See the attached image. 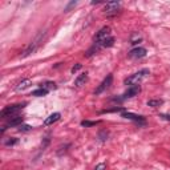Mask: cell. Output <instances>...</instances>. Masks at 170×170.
Masks as SVG:
<instances>
[{"mask_svg":"<svg viewBox=\"0 0 170 170\" xmlns=\"http://www.w3.org/2000/svg\"><path fill=\"white\" fill-rule=\"evenodd\" d=\"M110 36V27H104V28H101L100 31H98V33L96 35V43H100V41H103V40L105 39H108Z\"/></svg>","mask_w":170,"mask_h":170,"instance_id":"cell-5","label":"cell"},{"mask_svg":"<svg viewBox=\"0 0 170 170\" xmlns=\"http://www.w3.org/2000/svg\"><path fill=\"white\" fill-rule=\"evenodd\" d=\"M161 117H163V118L165 120H170V116H168V114H162V116Z\"/></svg>","mask_w":170,"mask_h":170,"instance_id":"cell-22","label":"cell"},{"mask_svg":"<svg viewBox=\"0 0 170 170\" xmlns=\"http://www.w3.org/2000/svg\"><path fill=\"white\" fill-rule=\"evenodd\" d=\"M118 8H120L118 1H108L106 4H105L104 11L108 16H112V15H116L117 12H118Z\"/></svg>","mask_w":170,"mask_h":170,"instance_id":"cell-3","label":"cell"},{"mask_svg":"<svg viewBox=\"0 0 170 170\" xmlns=\"http://www.w3.org/2000/svg\"><path fill=\"white\" fill-rule=\"evenodd\" d=\"M97 124H100V121H82L81 125L85 126V128H88V126H96Z\"/></svg>","mask_w":170,"mask_h":170,"instance_id":"cell-17","label":"cell"},{"mask_svg":"<svg viewBox=\"0 0 170 170\" xmlns=\"http://www.w3.org/2000/svg\"><path fill=\"white\" fill-rule=\"evenodd\" d=\"M41 88L47 89V91L49 92L51 89H55V88H56V85H55V82H45L44 85H41Z\"/></svg>","mask_w":170,"mask_h":170,"instance_id":"cell-18","label":"cell"},{"mask_svg":"<svg viewBox=\"0 0 170 170\" xmlns=\"http://www.w3.org/2000/svg\"><path fill=\"white\" fill-rule=\"evenodd\" d=\"M32 85V81L31 80H24V81H21L19 85H17V88H16V91H24V89H27V88H29V86Z\"/></svg>","mask_w":170,"mask_h":170,"instance_id":"cell-13","label":"cell"},{"mask_svg":"<svg viewBox=\"0 0 170 170\" xmlns=\"http://www.w3.org/2000/svg\"><path fill=\"white\" fill-rule=\"evenodd\" d=\"M112 81H113V76L108 75L106 79H104V81L100 84V86H98V88L94 91V94H100V93H103L104 91H106V89L112 85Z\"/></svg>","mask_w":170,"mask_h":170,"instance_id":"cell-4","label":"cell"},{"mask_svg":"<svg viewBox=\"0 0 170 170\" xmlns=\"http://www.w3.org/2000/svg\"><path fill=\"white\" fill-rule=\"evenodd\" d=\"M94 170H106V165L105 163H98Z\"/></svg>","mask_w":170,"mask_h":170,"instance_id":"cell-20","label":"cell"},{"mask_svg":"<svg viewBox=\"0 0 170 170\" xmlns=\"http://www.w3.org/2000/svg\"><path fill=\"white\" fill-rule=\"evenodd\" d=\"M141 92V88L140 85H134V86H130V88L128 89V91L124 93V98H130V97H134V96H137L138 93Z\"/></svg>","mask_w":170,"mask_h":170,"instance_id":"cell-7","label":"cell"},{"mask_svg":"<svg viewBox=\"0 0 170 170\" xmlns=\"http://www.w3.org/2000/svg\"><path fill=\"white\" fill-rule=\"evenodd\" d=\"M163 104L162 100H149L148 101V106H151V108H158Z\"/></svg>","mask_w":170,"mask_h":170,"instance_id":"cell-15","label":"cell"},{"mask_svg":"<svg viewBox=\"0 0 170 170\" xmlns=\"http://www.w3.org/2000/svg\"><path fill=\"white\" fill-rule=\"evenodd\" d=\"M124 118H128V120H133L136 122H141V124H145V118L142 116H137V114H133V113H124L122 114Z\"/></svg>","mask_w":170,"mask_h":170,"instance_id":"cell-8","label":"cell"},{"mask_svg":"<svg viewBox=\"0 0 170 170\" xmlns=\"http://www.w3.org/2000/svg\"><path fill=\"white\" fill-rule=\"evenodd\" d=\"M23 121H24V117H20V116H16L13 118H11L8 121L7 126H17V125H23Z\"/></svg>","mask_w":170,"mask_h":170,"instance_id":"cell-11","label":"cell"},{"mask_svg":"<svg viewBox=\"0 0 170 170\" xmlns=\"http://www.w3.org/2000/svg\"><path fill=\"white\" fill-rule=\"evenodd\" d=\"M80 69H81V64H76V65L72 68V73H76L77 70H80Z\"/></svg>","mask_w":170,"mask_h":170,"instance_id":"cell-21","label":"cell"},{"mask_svg":"<svg viewBox=\"0 0 170 170\" xmlns=\"http://www.w3.org/2000/svg\"><path fill=\"white\" fill-rule=\"evenodd\" d=\"M146 56V49L145 48H134L129 52V57L130 58H141Z\"/></svg>","mask_w":170,"mask_h":170,"instance_id":"cell-6","label":"cell"},{"mask_svg":"<svg viewBox=\"0 0 170 170\" xmlns=\"http://www.w3.org/2000/svg\"><path fill=\"white\" fill-rule=\"evenodd\" d=\"M17 144V138H10V140L5 141V145L7 146H13V145Z\"/></svg>","mask_w":170,"mask_h":170,"instance_id":"cell-19","label":"cell"},{"mask_svg":"<svg viewBox=\"0 0 170 170\" xmlns=\"http://www.w3.org/2000/svg\"><path fill=\"white\" fill-rule=\"evenodd\" d=\"M60 117H61V114L60 113H53V114H51L49 117H47L45 118V121H44V125L45 126H48V125H52L53 122H56L60 120Z\"/></svg>","mask_w":170,"mask_h":170,"instance_id":"cell-9","label":"cell"},{"mask_svg":"<svg viewBox=\"0 0 170 170\" xmlns=\"http://www.w3.org/2000/svg\"><path fill=\"white\" fill-rule=\"evenodd\" d=\"M98 44L101 45V48H109V47H112V45L114 44V37L109 36L108 39H105V40H103V41H100Z\"/></svg>","mask_w":170,"mask_h":170,"instance_id":"cell-12","label":"cell"},{"mask_svg":"<svg viewBox=\"0 0 170 170\" xmlns=\"http://www.w3.org/2000/svg\"><path fill=\"white\" fill-rule=\"evenodd\" d=\"M86 81H88V75H86V73H81V75H79L77 79L75 80V85L76 86H82V85H85Z\"/></svg>","mask_w":170,"mask_h":170,"instance_id":"cell-10","label":"cell"},{"mask_svg":"<svg viewBox=\"0 0 170 170\" xmlns=\"http://www.w3.org/2000/svg\"><path fill=\"white\" fill-rule=\"evenodd\" d=\"M47 93H48L47 89L40 88V89H36V91H33V92H32V96H36V97H43V96H45Z\"/></svg>","mask_w":170,"mask_h":170,"instance_id":"cell-14","label":"cell"},{"mask_svg":"<svg viewBox=\"0 0 170 170\" xmlns=\"http://www.w3.org/2000/svg\"><path fill=\"white\" fill-rule=\"evenodd\" d=\"M24 106H25V104H16V105L5 106L4 109L0 112V116H1L3 118H5V117H10V116H13V114H17Z\"/></svg>","mask_w":170,"mask_h":170,"instance_id":"cell-2","label":"cell"},{"mask_svg":"<svg viewBox=\"0 0 170 170\" xmlns=\"http://www.w3.org/2000/svg\"><path fill=\"white\" fill-rule=\"evenodd\" d=\"M149 69H141L140 72H137V73H134V75H132V76H129L128 79H125V85H132V86H134V85H138L140 82L142 81V80L145 79L148 75H149Z\"/></svg>","mask_w":170,"mask_h":170,"instance_id":"cell-1","label":"cell"},{"mask_svg":"<svg viewBox=\"0 0 170 170\" xmlns=\"http://www.w3.org/2000/svg\"><path fill=\"white\" fill-rule=\"evenodd\" d=\"M31 130H32V126H31V125H27V124H24V125H20V126H19V132L25 133V132H31Z\"/></svg>","mask_w":170,"mask_h":170,"instance_id":"cell-16","label":"cell"}]
</instances>
